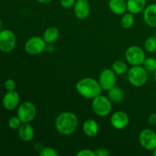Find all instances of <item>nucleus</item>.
Returning a JSON list of instances; mask_svg holds the SVG:
<instances>
[{
  "label": "nucleus",
  "instance_id": "7c9ffc66",
  "mask_svg": "<svg viewBox=\"0 0 156 156\" xmlns=\"http://www.w3.org/2000/svg\"><path fill=\"white\" fill-rule=\"evenodd\" d=\"M148 122L152 126H156V113L150 114L148 118Z\"/></svg>",
  "mask_w": 156,
  "mask_h": 156
},
{
  "label": "nucleus",
  "instance_id": "aec40b11",
  "mask_svg": "<svg viewBox=\"0 0 156 156\" xmlns=\"http://www.w3.org/2000/svg\"><path fill=\"white\" fill-rule=\"evenodd\" d=\"M108 97L113 103L119 104L123 101L124 93L122 88L115 85L108 91Z\"/></svg>",
  "mask_w": 156,
  "mask_h": 156
},
{
  "label": "nucleus",
  "instance_id": "6e6552de",
  "mask_svg": "<svg viewBox=\"0 0 156 156\" xmlns=\"http://www.w3.org/2000/svg\"><path fill=\"white\" fill-rule=\"evenodd\" d=\"M16 45V37L12 30L4 29L0 30V51L10 53Z\"/></svg>",
  "mask_w": 156,
  "mask_h": 156
},
{
  "label": "nucleus",
  "instance_id": "4c0bfd02",
  "mask_svg": "<svg viewBox=\"0 0 156 156\" xmlns=\"http://www.w3.org/2000/svg\"><path fill=\"white\" fill-rule=\"evenodd\" d=\"M155 37H156V33H155Z\"/></svg>",
  "mask_w": 156,
  "mask_h": 156
},
{
  "label": "nucleus",
  "instance_id": "412c9836",
  "mask_svg": "<svg viewBox=\"0 0 156 156\" xmlns=\"http://www.w3.org/2000/svg\"><path fill=\"white\" fill-rule=\"evenodd\" d=\"M111 69L116 73V75H118V76L126 74L129 69L127 64L123 60H116L115 62H113Z\"/></svg>",
  "mask_w": 156,
  "mask_h": 156
},
{
  "label": "nucleus",
  "instance_id": "cd10ccee",
  "mask_svg": "<svg viewBox=\"0 0 156 156\" xmlns=\"http://www.w3.org/2000/svg\"><path fill=\"white\" fill-rule=\"evenodd\" d=\"M77 156H96L95 152L89 149H84L80 150L76 154Z\"/></svg>",
  "mask_w": 156,
  "mask_h": 156
},
{
  "label": "nucleus",
  "instance_id": "ddd939ff",
  "mask_svg": "<svg viewBox=\"0 0 156 156\" xmlns=\"http://www.w3.org/2000/svg\"><path fill=\"white\" fill-rule=\"evenodd\" d=\"M20 102L19 94L17 91H7L2 98V105L8 111H12L18 108Z\"/></svg>",
  "mask_w": 156,
  "mask_h": 156
},
{
  "label": "nucleus",
  "instance_id": "39448f33",
  "mask_svg": "<svg viewBox=\"0 0 156 156\" xmlns=\"http://www.w3.org/2000/svg\"><path fill=\"white\" fill-rule=\"evenodd\" d=\"M146 58L145 51L138 46H130L125 52V59L131 66H142Z\"/></svg>",
  "mask_w": 156,
  "mask_h": 156
},
{
  "label": "nucleus",
  "instance_id": "20e7f679",
  "mask_svg": "<svg viewBox=\"0 0 156 156\" xmlns=\"http://www.w3.org/2000/svg\"><path fill=\"white\" fill-rule=\"evenodd\" d=\"M127 79L134 87H142L148 81V72L143 66H133L127 71Z\"/></svg>",
  "mask_w": 156,
  "mask_h": 156
},
{
  "label": "nucleus",
  "instance_id": "b1692460",
  "mask_svg": "<svg viewBox=\"0 0 156 156\" xmlns=\"http://www.w3.org/2000/svg\"><path fill=\"white\" fill-rule=\"evenodd\" d=\"M142 66L148 73H154L156 70V58H146Z\"/></svg>",
  "mask_w": 156,
  "mask_h": 156
},
{
  "label": "nucleus",
  "instance_id": "473e14b6",
  "mask_svg": "<svg viewBox=\"0 0 156 156\" xmlns=\"http://www.w3.org/2000/svg\"><path fill=\"white\" fill-rule=\"evenodd\" d=\"M2 19L0 18V30H2Z\"/></svg>",
  "mask_w": 156,
  "mask_h": 156
},
{
  "label": "nucleus",
  "instance_id": "0eeeda50",
  "mask_svg": "<svg viewBox=\"0 0 156 156\" xmlns=\"http://www.w3.org/2000/svg\"><path fill=\"white\" fill-rule=\"evenodd\" d=\"M47 44L43 37L34 36L29 38L26 41L24 50L29 55L36 56L41 54L45 50Z\"/></svg>",
  "mask_w": 156,
  "mask_h": 156
},
{
  "label": "nucleus",
  "instance_id": "a878e982",
  "mask_svg": "<svg viewBox=\"0 0 156 156\" xmlns=\"http://www.w3.org/2000/svg\"><path fill=\"white\" fill-rule=\"evenodd\" d=\"M41 156H58V152L52 147H44L39 152Z\"/></svg>",
  "mask_w": 156,
  "mask_h": 156
},
{
  "label": "nucleus",
  "instance_id": "4be33fe9",
  "mask_svg": "<svg viewBox=\"0 0 156 156\" xmlns=\"http://www.w3.org/2000/svg\"><path fill=\"white\" fill-rule=\"evenodd\" d=\"M134 22H135V18H134L133 14L128 12L127 13L125 12L124 14L122 15L121 19H120V24L123 28H130L134 24Z\"/></svg>",
  "mask_w": 156,
  "mask_h": 156
},
{
  "label": "nucleus",
  "instance_id": "bb28decb",
  "mask_svg": "<svg viewBox=\"0 0 156 156\" xmlns=\"http://www.w3.org/2000/svg\"><path fill=\"white\" fill-rule=\"evenodd\" d=\"M5 88L7 91H14L16 88V82L12 79H9L5 82Z\"/></svg>",
  "mask_w": 156,
  "mask_h": 156
},
{
  "label": "nucleus",
  "instance_id": "f257e3e1",
  "mask_svg": "<svg viewBox=\"0 0 156 156\" xmlns=\"http://www.w3.org/2000/svg\"><path fill=\"white\" fill-rule=\"evenodd\" d=\"M79 118L74 113L66 111L59 114L55 120V126L58 132L63 136L73 134L77 129Z\"/></svg>",
  "mask_w": 156,
  "mask_h": 156
},
{
  "label": "nucleus",
  "instance_id": "9b49d317",
  "mask_svg": "<svg viewBox=\"0 0 156 156\" xmlns=\"http://www.w3.org/2000/svg\"><path fill=\"white\" fill-rule=\"evenodd\" d=\"M129 122V115L125 111H117L113 113L110 118L112 127L116 129H123L128 126Z\"/></svg>",
  "mask_w": 156,
  "mask_h": 156
},
{
  "label": "nucleus",
  "instance_id": "393cba45",
  "mask_svg": "<svg viewBox=\"0 0 156 156\" xmlns=\"http://www.w3.org/2000/svg\"><path fill=\"white\" fill-rule=\"evenodd\" d=\"M22 123H23L21 122V120H20V118L18 116L17 117H11L9 120V122H8L9 128H11L12 129H18V128L21 126V125Z\"/></svg>",
  "mask_w": 156,
  "mask_h": 156
},
{
  "label": "nucleus",
  "instance_id": "7ed1b4c3",
  "mask_svg": "<svg viewBox=\"0 0 156 156\" xmlns=\"http://www.w3.org/2000/svg\"><path fill=\"white\" fill-rule=\"evenodd\" d=\"M91 108L93 112L98 117H107L112 111V102L108 97L100 94L92 99Z\"/></svg>",
  "mask_w": 156,
  "mask_h": 156
},
{
  "label": "nucleus",
  "instance_id": "72a5a7b5",
  "mask_svg": "<svg viewBox=\"0 0 156 156\" xmlns=\"http://www.w3.org/2000/svg\"><path fill=\"white\" fill-rule=\"evenodd\" d=\"M152 154H153L154 156H156V148L152 151Z\"/></svg>",
  "mask_w": 156,
  "mask_h": 156
},
{
  "label": "nucleus",
  "instance_id": "f3484780",
  "mask_svg": "<svg viewBox=\"0 0 156 156\" xmlns=\"http://www.w3.org/2000/svg\"><path fill=\"white\" fill-rule=\"evenodd\" d=\"M146 4V0H127L126 9L130 13L137 15L144 11Z\"/></svg>",
  "mask_w": 156,
  "mask_h": 156
},
{
  "label": "nucleus",
  "instance_id": "c9c22d12",
  "mask_svg": "<svg viewBox=\"0 0 156 156\" xmlns=\"http://www.w3.org/2000/svg\"><path fill=\"white\" fill-rule=\"evenodd\" d=\"M155 58H156V51H155Z\"/></svg>",
  "mask_w": 156,
  "mask_h": 156
},
{
  "label": "nucleus",
  "instance_id": "f704fd0d",
  "mask_svg": "<svg viewBox=\"0 0 156 156\" xmlns=\"http://www.w3.org/2000/svg\"><path fill=\"white\" fill-rule=\"evenodd\" d=\"M154 79H155V82L156 83V70L155 72H154Z\"/></svg>",
  "mask_w": 156,
  "mask_h": 156
},
{
  "label": "nucleus",
  "instance_id": "2f4dec72",
  "mask_svg": "<svg viewBox=\"0 0 156 156\" xmlns=\"http://www.w3.org/2000/svg\"><path fill=\"white\" fill-rule=\"evenodd\" d=\"M36 1L41 4H48V3L51 2L53 0H36Z\"/></svg>",
  "mask_w": 156,
  "mask_h": 156
},
{
  "label": "nucleus",
  "instance_id": "5701e85b",
  "mask_svg": "<svg viewBox=\"0 0 156 156\" xmlns=\"http://www.w3.org/2000/svg\"><path fill=\"white\" fill-rule=\"evenodd\" d=\"M144 49L147 53H155L156 51V37L155 36L149 37L145 41Z\"/></svg>",
  "mask_w": 156,
  "mask_h": 156
},
{
  "label": "nucleus",
  "instance_id": "dca6fc26",
  "mask_svg": "<svg viewBox=\"0 0 156 156\" xmlns=\"http://www.w3.org/2000/svg\"><path fill=\"white\" fill-rule=\"evenodd\" d=\"M99 131V125L96 120L93 119H88L82 125V132L86 136L94 137L97 136Z\"/></svg>",
  "mask_w": 156,
  "mask_h": 156
},
{
  "label": "nucleus",
  "instance_id": "a211bd4d",
  "mask_svg": "<svg viewBox=\"0 0 156 156\" xmlns=\"http://www.w3.org/2000/svg\"><path fill=\"white\" fill-rule=\"evenodd\" d=\"M108 7L112 13L117 15H122L127 10L125 0H109Z\"/></svg>",
  "mask_w": 156,
  "mask_h": 156
},
{
  "label": "nucleus",
  "instance_id": "c756f323",
  "mask_svg": "<svg viewBox=\"0 0 156 156\" xmlns=\"http://www.w3.org/2000/svg\"><path fill=\"white\" fill-rule=\"evenodd\" d=\"M94 152H95L96 156H108L110 155V154H111L108 149H105V148H103V147L98 148Z\"/></svg>",
  "mask_w": 156,
  "mask_h": 156
},
{
  "label": "nucleus",
  "instance_id": "423d86ee",
  "mask_svg": "<svg viewBox=\"0 0 156 156\" xmlns=\"http://www.w3.org/2000/svg\"><path fill=\"white\" fill-rule=\"evenodd\" d=\"M37 115V108L34 104L30 101H24L18 106L17 116L22 123H30Z\"/></svg>",
  "mask_w": 156,
  "mask_h": 156
},
{
  "label": "nucleus",
  "instance_id": "c85d7f7f",
  "mask_svg": "<svg viewBox=\"0 0 156 156\" xmlns=\"http://www.w3.org/2000/svg\"><path fill=\"white\" fill-rule=\"evenodd\" d=\"M76 0H60L61 6L64 9H71L74 6Z\"/></svg>",
  "mask_w": 156,
  "mask_h": 156
},
{
  "label": "nucleus",
  "instance_id": "9d476101",
  "mask_svg": "<svg viewBox=\"0 0 156 156\" xmlns=\"http://www.w3.org/2000/svg\"><path fill=\"white\" fill-rule=\"evenodd\" d=\"M98 82L102 89L108 91L116 85L117 75L113 71L112 69H105L99 75Z\"/></svg>",
  "mask_w": 156,
  "mask_h": 156
},
{
  "label": "nucleus",
  "instance_id": "f8f14e48",
  "mask_svg": "<svg viewBox=\"0 0 156 156\" xmlns=\"http://www.w3.org/2000/svg\"><path fill=\"white\" fill-rule=\"evenodd\" d=\"M73 9L75 15L79 20L86 19L91 12V6L88 0H76Z\"/></svg>",
  "mask_w": 156,
  "mask_h": 156
},
{
  "label": "nucleus",
  "instance_id": "1a4fd4ad",
  "mask_svg": "<svg viewBox=\"0 0 156 156\" xmlns=\"http://www.w3.org/2000/svg\"><path fill=\"white\" fill-rule=\"evenodd\" d=\"M139 142L144 149L153 151L156 148V133L149 128L143 129L139 135Z\"/></svg>",
  "mask_w": 156,
  "mask_h": 156
},
{
  "label": "nucleus",
  "instance_id": "6ab92c4d",
  "mask_svg": "<svg viewBox=\"0 0 156 156\" xmlns=\"http://www.w3.org/2000/svg\"><path fill=\"white\" fill-rule=\"evenodd\" d=\"M59 37V31L57 27H49L44 30L43 34V38L46 43L48 44H52L56 42Z\"/></svg>",
  "mask_w": 156,
  "mask_h": 156
},
{
  "label": "nucleus",
  "instance_id": "4468645a",
  "mask_svg": "<svg viewBox=\"0 0 156 156\" xmlns=\"http://www.w3.org/2000/svg\"><path fill=\"white\" fill-rule=\"evenodd\" d=\"M143 20L149 27H156V3L146 5L143 12Z\"/></svg>",
  "mask_w": 156,
  "mask_h": 156
},
{
  "label": "nucleus",
  "instance_id": "2eb2a0df",
  "mask_svg": "<svg viewBox=\"0 0 156 156\" xmlns=\"http://www.w3.org/2000/svg\"><path fill=\"white\" fill-rule=\"evenodd\" d=\"M18 134L21 140L30 142L34 138V129L30 123H23L18 129Z\"/></svg>",
  "mask_w": 156,
  "mask_h": 156
},
{
  "label": "nucleus",
  "instance_id": "e433bc0d",
  "mask_svg": "<svg viewBox=\"0 0 156 156\" xmlns=\"http://www.w3.org/2000/svg\"><path fill=\"white\" fill-rule=\"evenodd\" d=\"M152 1H156V0H152Z\"/></svg>",
  "mask_w": 156,
  "mask_h": 156
},
{
  "label": "nucleus",
  "instance_id": "f03ea898",
  "mask_svg": "<svg viewBox=\"0 0 156 156\" xmlns=\"http://www.w3.org/2000/svg\"><path fill=\"white\" fill-rule=\"evenodd\" d=\"M76 89L82 97L86 99H93L101 94L102 88L98 81L91 77H85L78 81Z\"/></svg>",
  "mask_w": 156,
  "mask_h": 156
}]
</instances>
